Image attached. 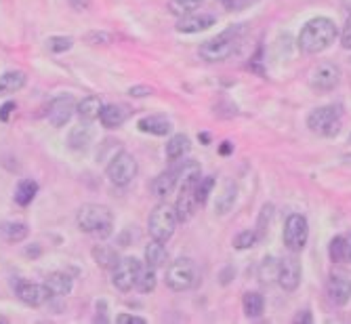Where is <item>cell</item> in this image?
<instances>
[{
  "instance_id": "obj_8",
  "label": "cell",
  "mask_w": 351,
  "mask_h": 324,
  "mask_svg": "<svg viewBox=\"0 0 351 324\" xmlns=\"http://www.w3.org/2000/svg\"><path fill=\"white\" fill-rule=\"evenodd\" d=\"M137 171H139V164L135 156L129 152H118L107 164L105 175L114 186H129L137 177Z\"/></svg>"
},
{
  "instance_id": "obj_5",
  "label": "cell",
  "mask_w": 351,
  "mask_h": 324,
  "mask_svg": "<svg viewBox=\"0 0 351 324\" xmlns=\"http://www.w3.org/2000/svg\"><path fill=\"white\" fill-rule=\"evenodd\" d=\"M341 116H343V108L341 105H322L315 108L309 116H307V127L313 133L320 135H337L341 131Z\"/></svg>"
},
{
  "instance_id": "obj_42",
  "label": "cell",
  "mask_w": 351,
  "mask_h": 324,
  "mask_svg": "<svg viewBox=\"0 0 351 324\" xmlns=\"http://www.w3.org/2000/svg\"><path fill=\"white\" fill-rule=\"evenodd\" d=\"M116 322L118 324H148V320L141 316H133V314H120L116 316Z\"/></svg>"
},
{
  "instance_id": "obj_4",
  "label": "cell",
  "mask_w": 351,
  "mask_h": 324,
  "mask_svg": "<svg viewBox=\"0 0 351 324\" xmlns=\"http://www.w3.org/2000/svg\"><path fill=\"white\" fill-rule=\"evenodd\" d=\"M236 45H238V29H227V32L202 42L198 53L202 59H207L211 64H217V62H225V59L236 51Z\"/></svg>"
},
{
  "instance_id": "obj_48",
  "label": "cell",
  "mask_w": 351,
  "mask_h": 324,
  "mask_svg": "<svg viewBox=\"0 0 351 324\" xmlns=\"http://www.w3.org/2000/svg\"><path fill=\"white\" fill-rule=\"evenodd\" d=\"M229 152H231V145H229V141H225L221 145V154H229Z\"/></svg>"
},
{
  "instance_id": "obj_10",
  "label": "cell",
  "mask_w": 351,
  "mask_h": 324,
  "mask_svg": "<svg viewBox=\"0 0 351 324\" xmlns=\"http://www.w3.org/2000/svg\"><path fill=\"white\" fill-rule=\"evenodd\" d=\"M341 82V68L333 62H322L309 72V86L317 93H326L337 88Z\"/></svg>"
},
{
  "instance_id": "obj_44",
  "label": "cell",
  "mask_w": 351,
  "mask_h": 324,
  "mask_svg": "<svg viewBox=\"0 0 351 324\" xmlns=\"http://www.w3.org/2000/svg\"><path fill=\"white\" fill-rule=\"evenodd\" d=\"M70 3V7L72 9H76V11H86L91 7V0H68Z\"/></svg>"
},
{
  "instance_id": "obj_36",
  "label": "cell",
  "mask_w": 351,
  "mask_h": 324,
  "mask_svg": "<svg viewBox=\"0 0 351 324\" xmlns=\"http://www.w3.org/2000/svg\"><path fill=\"white\" fill-rule=\"evenodd\" d=\"M213 188H215V177H200V182L196 186V200H198V204H204V202L209 200Z\"/></svg>"
},
{
  "instance_id": "obj_31",
  "label": "cell",
  "mask_w": 351,
  "mask_h": 324,
  "mask_svg": "<svg viewBox=\"0 0 351 324\" xmlns=\"http://www.w3.org/2000/svg\"><path fill=\"white\" fill-rule=\"evenodd\" d=\"M158 284V278H156V268L152 265H141V270L137 274V282H135V288L141 290V292H152Z\"/></svg>"
},
{
  "instance_id": "obj_19",
  "label": "cell",
  "mask_w": 351,
  "mask_h": 324,
  "mask_svg": "<svg viewBox=\"0 0 351 324\" xmlns=\"http://www.w3.org/2000/svg\"><path fill=\"white\" fill-rule=\"evenodd\" d=\"M44 284H47V288L51 292V297H68V295L72 292V288H74V280L66 272H53V274H49Z\"/></svg>"
},
{
  "instance_id": "obj_29",
  "label": "cell",
  "mask_w": 351,
  "mask_h": 324,
  "mask_svg": "<svg viewBox=\"0 0 351 324\" xmlns=\"http://www.w3.org/2000/svg\"><path fill=\"white\" fill-rule=\"evenodd\" d=\"M36 194H38V184L34 179H21L15 188L13 198L19 206H27V204H32Z\"/></svg>"
},
{
  "instance_id": "obj_11",
  "label": "cell",
  "mask_w": 351,
  "mask_h": 324,
  "mask_svg": "<svg viewBox=\"0 0 351 324\" xmlns=\"http://www.w3.org/2000/svg\"><path fill=\"white\" fill-rule=\"evenodd\" d=\"M139 270H141V261L137 257H122L112 270V284L122 292L131 290L137 282Z\"/></svg>"
},
{
  "instance_id": "obj_7",
  "label": "cell",
  "mask_w": 351,
  "mask_h": 324,
  "mask_svg": "<svg viewBox=\"0 0 351 324\" xmlns=\"http://www.w3.org/2000/svg\"><path fill=\"white\" fill-rule=\"evenodd\" d=\"M196 280H198L196 265L187 257L172 261L166 268V286L172 288V290H177V292L192 288L196 284Z\"/></svg>"
},
{
  "instance_id": "obj_21",
  "label": "cell",
  "mask_w": 351,
  "mask_h": 324,
  "mask_svg": "<svg viewBox=\"0 0 351 324\" xmlns=\"http://www.w3.org/2000/svg\"><path fill=\"white\" fill-rule=\"evenodd\" d=\"M93 137H95V131L91 127V123H80L78 127H74L68 135V145L72 150H86L91 143H93Z\"/></svg>"
},
{
  "instance_id": "obj_49",
  "label": "cell",
  "mask_w": 351,
  "mask_h": 324,
  "mask_svg": "<svg viewBox=\"0 0 351 324\" xmlns=\"http://www.w3.org/2000/svg\"><path fill=\"white\" fill-rule=\"evenodd\" d=\"M343 9L351 13V0H343Z\"/></svg>"
},
{
  "instance_id": "obj_14",
  "label": "cell",
  "mask_w": 351,
  "mask_h": 324,
  "mask_svg": "<svg viewBox=\"0 0 351 324\" xmlns=\"http://www.w3.org/2000/svg\"><path fill=\"white\" fill-rule=\"evenodd\" d=\"M15 292H17V297L30 308H40L42 303H47V299H51L47 284H38V282L19 280L15 286Z\"/></svg>"
},
{
  "instance_id": "obj_13",
  "label": "cell",
  "mask_w": 351,
  "mask_h": 324,
  "mask_svg": "<svg viewBox=\"0 0 351 324\" xmlns=\"http://www.w3.org/2000/svg\"><path fill=\"white\" fill-rule=\"evenodd\" d=\"M301 282V261L295 257V253L284 257L280 261V274H278V284L286 290L292 292L299 288Z\"/></svg>"
},
{
  "instance_id": "obj_3",
  "label": "cell",
  "mask_w": 351,
  "mask_h": 324,
  "mask_svg": "<svg viewBox=\"0 0 351 324\" xmlns=\"http://www.w3.org/2000/svg\"><path fill=\"white\" fill-rule=\"evenodd\" d=\"M177 223H179V219H177V211H174V206H170L168 202H160V204L154 206V211L150 213L148 229H150V236L154 240L166 242V240L172 238Z\"/></svg>"
},
{
  "instance_id": "obj_20",
  "label": "cell",
  "mask_w": 351,
  "mask_h": 324,
  "mask_svg": "<svg viewBox=\"0 0 351 324\" xmlns=\"http://www.w3.org/2000/svg\"><path fill=\"white\" fill-rule=\"evenodd\" d=\"M177 184H179V175H177V171H174V166H172V169L160 173L158 177H154L152 194L156 198H168V194L174 190V186H177Z\"/></svg>"
},
{
  "instance_id": "obj_33",
  "label": "cell",
  "mask_w": 351,
  "mask_h": 324,
  "mask_svg": "<svg viewBox=\"0 0 351 324\" xmlns=\"http://www.w3.org/2000/svg\"><path fill=\"white\" fill-rule=\"evenodd\" d=\"M242 306H244V314L248 318H259L263 314V310H265V299H263L261 292H246Z\"/></svg>"
},
{
  "instance_id": "obj_2",
  "label": "cell",
  "mask_w": 351,
  "mask_h": 324,
  "mask_svg": "<svg viewBox=\"0 0 351 324\" xmlns=\"http://www.w3.org/2000/svg\"><path fill=\"white\" fill-rule=\"evenodd\" d=\"M112 211L103 204L97 202H89V204H82L80 211L76 215V223L78 229L84 234H93L99 236V238H105V236L112 234Z\"/></svg>"
},
{
  "instance_id": "obj_28",
  "label": "cell",
  "mask_w": 351,
  "mask_h": 324,
  "mask_svg": "<svg viewBox=\"0 0 351 324\" xmlns=\"http://www.w3.org/2000/svg\"><path fill=\"white\" fill-rule=\"evenodd\" d=\"M0 234L9 242H23L27 238V234H30V227L23 221H5L0 225Z\"/></svg>"
},
{
  "instance_id": "obj_26",
  "label": "cell",
  "mask_w": 351,
  "mask_h": 324,
  "mask_svg": "<svg viewBox=\"0 0 351 324\" xmlns=\"http://www.w3.org/2000/svg\"><path fill=\"white\" fill-rule=\"evenodd\" d=\"M91 255H93V261L99 265V268H103V270H114L116 263L120 261V257H118V253H116V249H112L107 245L93 247Z\"/></svg>"
},
{
  "instance_id": "obj_25",
  "label": "cell",
  "mask_w": 351,
  "mask_h": 324,
  "mask_svg": "<svg viewBox=\"0 0 351 324\" xmlns=\"http://www.w3.org/2000/svg\"><path fill=\"white\" fill-rule=\"evenodd\" d=\"M190 147H192V143H190V137L187 135H183V133L172 135L166 141V158L172 160V162H177L179 158H183L190 152Z\"/></svg>"
},
{
  "instance_id": "obj_27",
  "label": "cell",
  "mask_w": 351,
  "mask_h": 324,
  "mask_svg": "<svg viewBox=\"0 0 351 324\" xmlns=\"http://www.w3.org/2000/svg\"><path fill=\"white\" fill-rule=\"evenodd\" d=\"M143 255H145V263L152 265V268H164L166 259H168V253H166L164 242L154 240V238H152V242L148 247H145V253Z\"/></svg>"
},
{
  "instance_id": "obj_15",
  "label": "cell",
  "mask_w": 351,
  "mask_h": 324,
  "mask_svg": "<svg viewBox=\"0 0 351 324\" xmlns=\"http://www.w3.org/2000/svg\"><path fill=\"white\" fill-rule=\"evenodd\" d=\"M215 21H217V17L211 15V13H200V15H194V13H192V15H185V17L179 19V23H177V32H181V34L204 32V29L213 27Z\"/></svg>"
},
{
  "instance_id": "obj_1",
  "label": "cell",
  "mask_w": 351,
  "mask_h": 324,
  "mask_svg": "<svg viewBox=\"0 0 351 324\" xmlns=\"http://www.w3.org/2000/svg\"><path fill=\"white\" fill-rule=\"evenodd\" d=\"M339 36L337 23L328 17H313L309 19L299 34V49L307 55H317L326 51Z\"/></svg>"
},
{
  "instance_id": "obj_50",
  "label": "cell",
  "mask_w": 351,
  "mask_h": 324,
  "mask_svg": "<svg viewBox=\"0 0 351 324\" xmlns=\"http://www.w3.org/2000/svg\"><path fill=\"white\" fill-rule=\"evenodd\" d=\"M0 324H9V318L7 316H0Z\"/></svg>"
},
{
  "instance_id": "obj_39",
  "label": "cell",
  "mask_w": 351,
  "mask_h": 324,
  "mask_svg": "<svg viewBox=\"0 0 351 324\" xmlns=\"http://www.w3.org/2000/svg\"><path fill=\"white\" fill-rule=\"evenodd\" d=\"M154 93V88L152 86H145V84H137V86H131L129 88V95L131 97H150Z\"/></svg>"
},
{
  "instance_id": "obj_46",
  "label": "cell",
  "mask_w": 351,
  "mask_h": 324,
  "mask_svg": "<svg viewBox=\"0 0 351 324\" xmlns=\"http://www.w3.org/2000/svg\"><path fill=\"white\" fill-rule=\"evenodd\" d=\"M295 322H297V324H299V322L309 324V322H313V318H311V314L305 310V312H301V314H297V316H295Z\"/></svg>"
},
{
  "instance_id": "obj_45",
  "label": "cell",
  "mask_w": 351,
  "mask_h": 324,
  "mask_svg": "<svg viewBox=\"0 0 351 324\" xmlns=\"http://www.w3.org/2000/svg\"><path fill=\"white\" fill-rule=\"evenodd\" d=\"M345 238V263H351V234L343 236Z\"/></svg>"
},
{
  "instance_id": "obj_38",
  "label": "cell",
  "mask_w": 351,
  "mask_h": 324,
  "mask_svg": "<svg viewBox=\"0 0 351 324\" xmlns=\"http://www.w3.org/2000/svg\"><path fill=\"white\" fill-rule=\"evenodd\" d=\"M255 3H259V0H225V9L227 11H244Z\"/></svg>"
},
{
  "instance_id": "obj_23",
  "label": "cell",
  "mask_w": 351,
  "mask_h": 324,
  "mask_svg": "<svg viewBox=\"0 0 351 324\" xmlns=\"http://www.w3.org/2000/svg\"><path fill=\"white\" fill-rule=\"evenodd\" d=\"M236 198H238V188H236V184L227 182V184L223 186V190L217 194L215 213H217V215H227V213L233 209V204H236Z\"/></svg>"
},
{
  "instance_id": "obj_6",
  "label": "cell",
  "mask_w": 351,
  "mask_h": 324,
  "mask_svg": "<svg viewBox=\"0 0 351 324\" xmlns=\"http://www.w3.org/2000/svg\"><path fill=\"white\" fill-rule=\"evenodd\" d=\"M307 238H309L307 217L305 215H299V213L288 215V219L284 223V234H282L284 247L290 253H301L305 249V245H307Z\"/></svg>"
},
{
  "instance_id": "obj_43",
  "label": "cell",
  "mask_w": 351,
  "mask_h": 324,
  "mask_svg": "<svg viewBox=\"0 0 351 324\" xmlns=\"http://www.w3.org/2000/svg\"><path fill=\"white\" fill-rule=\"evenodd\" d=\"M13 110H15V103H13V101H7V103H5L3 108H0V121H3V123H7Z\"/></svg>"
},
{
  "instance_id": "obj_22",
  "label": "cell",
  "mask_w": 351,
  "mask_h": 324,
  "mask_svg": "<svg viewBox=\"0 0 351 324\" xmlns=\"http://www.w3.org/2000/svg\"><path fill=\"white\" fill-rule=\"evenodd\" d=\"M101 110H103V101H101L97 95L84 97V99L78 101V105H76V112H78V116H80V121H84V123H93V121H97L99 114H101Z\"/></svg>"
},
{
  "instance_id": "obj_24",
  "label": "cell",
  "mask_w": 351,
  "mask_h": 324,
  "mask_svg": "<svg viewBox=\"0 0 351 324\" xmlns=\"http://www.w3.org/2000/svg\"><path fill=\"white\" fill-rule=\"evenodd\" d=\"M25 74L19 72V70H9L0 76V97L5 95H11V93H17L25 86Z\"/></svg>"
},
{
  "instance_id": "obj_12",
  "label": "cell",
  "mask_w": 351,
  "mask_h": 324,
  "mask_svg": "<svg viewBox=\"0 0 351 324\" xmlns=\"http://www.w3.org/2000/svg\"><path fill=\"white\" fill-rule=\"evenodd\" d=\"M200 182V177H192V179H185L181 182V190H179V198H177V204H174V211H177V219L179 221H187L192 219L194 215V209H196V186Z\"/></svg>"
},
{
  "instance_id": "obj_47",
  "label": "cell",
  "mask_w": 351,
  "mask_h": 324,
  "mask_svg": "<svg viewBox=\"0 0 351 324\" xmlns=\"http://www.w3.org/2000/svg\"><path fill=\"white\" fill-rule=\"evenodd\" d=\"M229 274H233V270H231V268H227V270H225V272L221 274V284H227V282L231 280V278H227Z\"/></svg>"
},
{
  "instance_id": "obj_17",
  "label": "cell",
  "mask_w": 351,
  "mask_h": 324,
  "mask_svg": "<svg viewBox=\"0 0 351 324\" xmlns=\"http://www.w3.org/2000/svg\"><path fill=\"white\" fill-rule=\"evenodd\" d=\"M129 118V108L120 105V103H107L103 105L101 114H99V121L105 129H118L127 123Z\"/></svg>"
},
{
  "instance_id": "obj_32",
  "label": "cell",
  "mask_w": 351,
  "mask_h": 324,
  "mask_svg": "<svg viewBox=\"0 0 351 324\" xmlns=\"http://www.w3.org/2000/svg\"><path fill=\"white\" fill-rule=\"evenodd\" d=\"M204 0H168V13L174 17H185L196 13Z\"/></svg>"
},
{
  "instance_id": "obj_30",
  "label": "cell",
  "mask_w": 351,
  "mask_h": 324,
  "mask_svg": "<svg viewBox=\"0 0 351 324\" xmlns=\"http://www.w3.org/2000/svg\"><path fill=\"white\" fill-rule=\"evenodd\" d=\"M278 274H280V261H276L274 257H265L259 265V280L261 284H274L278 282Z\"/></svg>"
},
{
  "instance_id": "obj_37",
  "label": "cell",
  "mask_w": 351,
  "mask_h": 324,
  "mask_svg": "<svg viewBox=\"0 0 351 324\" xmlns=\"http://www.w3.org/2000/svg\"><path fill=\"white\" fill-rule=\"evenodd\" d=\"M328 255H330V261L345 263V238H343V236H335V238L330 240Z\"/></svg>"
},
{
  "instance_id": "obj_40",
  "label": "cell",
  "mask_w": 351,
  "mask_h": 324,
  "mask_svg": "<svg viewBox=\"0 0 351 324\" xmlns=\"http://www.w3.org/2000/svg\"><path fill=\"white\" fill-rule=\"evenodd\" d=\"M86 42H91V45H109L112 36L105 34V32H91V34H86Z\"/></svg>"
},
{
  "instance_id": "obj_35",
  "label": "cell",
  "mask_w": 351,
  "mask_h": 324,
  "mask_svg": "<svg viewBox=\"0 0 351 324\" xmlns=\"http://www.w3.org/2000/svg\"><path fill=\"white\" fill-rule=\"evenodd\" d=\"M74 47L72 36H49L47 38V51L51 53H66Z\"/></svg>"
},
{
  "instance_id": "obj_41",
  "label": "cell",
  "mask_w": 351,
  "mask_h": 324,
  "mask_svg": "<svg viewBox=\"0 0 351 324\" xmlns=\"http://www.w3.org/2000/svg\"><path fill=\"white\" fill-rule=\"evenodd\" d=\"M341 47L347 49V51H351V15H349V19H347L345 25H343V32H341Z\"/></svg>"
},
{
  "instance_id": "obj_18",
  "label": "cell",
  "mask_w": 351,
  "mask_h": 324,
  "mask_svg": "<svg viewBox=\"0 0 351 324\" xmlns=\"http://www.w3.org/2000/svg\"><path fill=\"white\" fill-rule=\"evenodd\" d=\"M137 129L141 133H150V135H156V137H164L172 131V125L166 116H160V114H152V116H145L137 123Z\"/></svg>"
},
{
  "instance_id": "obj_9",
  "label": "cell",
  "mask_w": 351,
  "mask_h": 324,
  "mask_svg": "<svg viewBox=\"0 0 351 324\" xmlns=\"http://www.w3.org/2000/svg\"><path fill=\"white\" fill-rule=\"evenodd\" d=\"M76 105H78V101L74 99L72 93H62V95L53 97L49 103V110H47V118H49L51 127H55V129L66 127L72 121Z\"/></svg>"
},
{
  "instance_id": "obj_34",
  "label": "cell",
  "mask_w": 351,
  "mask_h": 324,
  "mask_svg": "<svg viewBox=\"0 0 351 324\" xmlns=\"http://www.w3.org/2000/svg\"><path fill=\"white\" fill-rule=\"evenodd\" d=\"M259 240L261 238H259V232L257 229H244V232H240L236 236V238H233V247H236L238 251H246V249L255 247Z\"/></svg>"
},
{
  "instance_id": "obj_16",
  "label": "cell",
  "mask_w": 351,
  "mask_h": 324,
  "mask_svg": "<svg viewBox=\"0 0 351 324\" xmlns=\"http://www.w3.org/2000/svg\"><path fill=\"white\" fill-rule=\"evenodd\" d=\"M326 292L335 306H347L351 301V280L345 276H333L326 284Z\"/></svg>"
}]
</instances>
